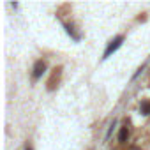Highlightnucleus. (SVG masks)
<instances>
[{
	"instance_id": "f03ea898",
	"label": "nucleus",
	"mask_w": 150,
	"mask_h": 150,
	"mask_svg": "<svg viewBox=\"0 0 150 150\" xmlns=\"http://www.w3.org/2000/svg\"><path fill=\"white\" fill-rule=\"evenodd\" d=\"M44 71H46V64H44L42 60H37V62H35V65H34V78H35V80H39L42 74H44Z\"/></svg>"
},
{
	"instance_id": "39448f33",
	"label": "nucleus",
	"mask_w": 150,
	"mask_h": 150,
	"mask_svg": "<svg viewBox=\"0 0 150 150\" xmlns=\"http://www.w3.org/2000/svg\"><path fill=\"white\" fill-rule=\"evenodd\" d=\"M141 113H143V115H148V113H150V101H145V103L141 104Z\"/></svg>"
},
{
	"instance_id": "20e7f679",
	"label": "nucleus",
	"mask_w": 150,
	"mask_h": 150,
	"mask_svg": "<svg viewBox=\"0 0 150 150\" xmlns=\"http://www.w3.org/2000/svg\"><path fill=\"white\" fill-rule=\"evenodd\" d=\"M127 138H129V129H127V125H124V127L120 129V134H118V139H120L122 143H125V141H127Z\"/></svg>"
},
{
	"instance_id": "7ed1b4c3",
	"label": "nucleus",
	"mask_w": 150,
	"mask_h": 150,
	"mask_svg": "<svg viewBox=\"0 0 150 150\" xmlns=\"http://www.w3.org/2000/svg\"><path fill=\"white\" fill-rule=\"evenodd\" d=\"M60 71H62L60 67H57V69L53 71V74H51V80L48 81V90H53V88L57 87V85H55V81H58V76H60Z\"/></svg>"
},
{
	"instance_id": "f257e3e1",
	"label": "nucleus",
	"mask_w": 150,
	"mask_h": 150,
	"mask_svg": "<svg viewBox=\"0 0 150 150\" xmlns=\"http://www.w3.org/2000/svg\"><path fill=\"white\" fill-rule=\"evenodd\" d=\"M122 41H124V37H122V35L115 37V39L110 42V46H108V50H106V53H104V58H106V57H110L115 50H118V48H120V44H122Z\"/></svg>"
},
{
	"instance_id": "423d86ee",
	"label": "nucleus",
	"mask_w": 150,
	"mask_h": 150,
	"mask_svg": "<svg viewBox=\"0 0 150 150\" xmlns=\"http://www.w3.org/2000/svg\"><path fill=\"white\" fill-rule=\"evenodd\" d=\"M27 150H32V148H30V146H27Z\"/></svg>"
}]
</instances>
